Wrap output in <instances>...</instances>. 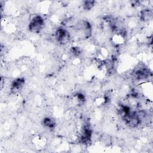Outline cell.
Wrapping results in <instances>:
<instances>
[{
  "instance_id": "6da1fadb",
  "label": "cell",
  "mask_w": 153,
  "mask_h": 153,
  "mask_svg": "<svg viewBox=\"0 0 153 153\" xmlns=\"http://www.w3.org/2000/svg\"><path fill=\"white\" fill-rule=\"evenodd\" d=\"M45 22L44 19L39 15L34 16L30 20L29 25V30L33 33H39L44 27Z\"/></svg>"
},
{
  "instance_id": "7a4b0ae2",
  "label": "cell",
  "mask_w": 153,
  "mask_h": 153,
  "mask_svg": "<svg viewBox=\"0 0 153 153\" xmlns=\"http://www.w3.org/2000/svg\"><path fill=\"white\" fill-rule=\"evenodd\" d=\"M54 36L57 42L61 45H65L68 43L71 38L69 32L63 27L58 28L55 32Z\"/></svg>"
},
{
  "instance_id": "3957f363",
  "label": "cell",
  "mask_w": 153,
  "mask_h": 153,
  "mask_svg": "<svg viewBox=\"0 0 153 153\" xmlns=\"http://www.w3.org/2000/svg\"><path fill=\"white\" fill-rule=\"evenodd\" d=\"M25 80L23 77L17 78L14 79L11 83L10 91L13 94H16L19 93L23 87L25 85Z\"/></svg>"
},
{
  "instance_id": "277c9868",
  "label": "cell",
  "mask_w": 153,
  "mask_h": 153,
  "mask_svg": "<svg viewBox=\"0 0 153 153\" xmlns=\"http://www.w3.org/2000/svg\"><path fill=\"white\" fill-rule=\"evenodd\" d=\"M152 15V11L149 8H145L142 10L140 13V19L143 22L148 21L151 19Z\"/></svg>"
},
{
  "instance_id": "5b68a950",
  "label": "cell",
  "mask_w": 153,
  "mask_h": 153,
  "mask_svg": "<svg viewBox=\"0 0 153 153\" xmlns=\"http://www.w3.org/2000/svg\"><path fill=\"white\" fill-rule=\"evenodd\" d=\"M42 124L44 127L50 130H53L56 127V122L50 117L44 118L42 120Z\"/></svg>"
},
{
  "instance_id": "8992f818",
  "label": "cell",
  "mask_w": 153,
  "mask_h": 153,
  "mask_svg": "<svg viewBox=\"0 0 153 153\" xmlns=\"http://www.w3.org/2000/svg\"><path fill=\"white\" fill-rule=\"evenodd\" d=\"M95 4V1H85L83 2L82 6L84 10H91Z\"/></svg>"
}]
</instances>
